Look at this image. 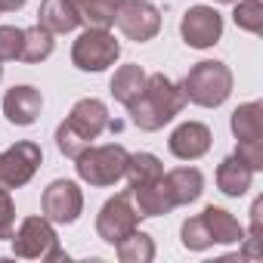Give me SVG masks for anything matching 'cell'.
<instances>
[{
    "mask_svg": "<svg viewBox=\"0 0 263 263\" xmlns=\"http://www.w3.org/2000/svg\"><path fill=\"white\" fill-rule=\"evenodd\" d=\"M183 108H186L183 87L158 71V74L146 78L143 93L127 105V115L134 121V127L146 130V134H155V130H161L164 124H171Z\"/></svg>",
    "mask_w": 263,
    "mask_h": 263,
    "instance_id": "6da1fadb",
    "label": "cell"
},
{
    "mask_svg": "<svg viewBox=\"0 0 263 263\" xmlns=\"http://www.w3.org/2000/svg\"><path fill=\"white\" fill-rule=\"evenodd\" d=\"M111 127V118H108V105L96 96H87V99H78L68 111V118L56 127V149L65 155V158H78L87 146H93V140H99L105 130Z\"/></svg>",
    "mask_w": 263,
    "mask_h": 263,
    "instance_id": "7a4b0ae2",
    "label": "cell"
},
{
    "mask_svg": "<svg viewBox=\"0 0 263 263\" xmlns=\"http://www.w3.org/2000/svg\"><path fill=\"white\" fill-rule=\"evenodd\" d=\"M180 87H183L186 102L201 105V108H217L232 93V71L220 59H201L189 68Z\"/></svg>",
    "mask_w": 263,
    "mask_h": 263,
    "instance_id": "3957f363",
    "label": "cell"
},
{
    "mask_svg": "<svg viewBox=\"0 0 263 263\" xmlns=\"http://www.w3.org/2000/svg\"><path fill=\"white\" fill-rule=\"evenodd\" d=\"M13 257L22 260H68V254L59 245L56 223H50L44 214L25 217L19 229H13Z\"/></svg>",
    "mask_w": 263,
    "mask_h": 263,
    "instance_id": "277c9868",
    "label": "cell"
},
{
    "mask_svg": "<svg viewBox=\"0 0 263 263\" xmlns=\"http://www.w3.org/2000/svg\"><path fill=\"white\" fill-rule=\"evenodd\" d=\"M127 158L130 152L121 146V143H105V146H87L78 158H74V171L84 183L96 186V189H105V186H115L118 180H124V171H127Z\"/></svg>",
    "mask_w": 263,
    "mask_h": 263,
    "instance_id": "5b68a950",
    "label": "cell"
},
{
    "mask_svg": "<svg viewBox=\"0 0 263 263\" xmlns=\"http://www.w3.org/2000/svg\"><path fill=\"white\" fill-rule=\"evenodd\" d=\"M121 56V44L115 41V34L108 28H84L78 34V41L71 44V62L78 71H105L108 65H115Z\"/></svg>",
    "mask_w": 263,
    "mask_h": 263,
    "instance_id": "8992f818",
    "label": "cell"
},
{
    "mask_svg": "<svg viewBox=\"0 0 263 263\" xmlns=\"http://www.w3.org/2000/svg\"><path fill=\"white\" fill-rule=\"evenodd\" d=\"M140 211H137V204H134V195H130V189L127 192H118L115 198H108L102 208H99V214H96V235L105 241V245H118L121 238H127L134 229H140Z\"/></svg>",
    "mask_w": 263,
    "mask_h": 263,
    "instance_id": "52a82bcc",
    "label": "cell"
},
{
    "mask_svg": "<svg viewBox=\"0 0 263 263\" xmlns=\"http://www.w3.org/2000/svg\"><path fill=\"white\" fill-rule=\"evenodd\" d=\"M44 152L37 143L31 140H19L10 149L0 152V189H22L34 180V174L41 171Z\"/></svg>",
    "mask_w": 263,
    "mask_h": 263,
    "instance_id": "ba28073f",
    "label": "cell"
},
{
    "mask_svg": "<svg viewBox=\"0 0 263 263\" xmlns=\"http://www.w3.org/2000/svg\"><path fill=\"white\" fill-rule=\"evenodd\" d=\"M41 214L50 223L71 226L84 214V192L74 180H53L41 195Z\"/></svg>",
    "mask_w": 263,
    "mask_h": 263,
    "instance_id": "9c48e42d",
    "label": "cell"
},
{
    "mask_svg": "<svg viewBox=\"0 0 263 263\" xmlns=\"http://www.w3.org/2000/svg\"><path fill=\"white\" fill-rule=\"evenodd\" d=\"M115 25L127 41L146 44L161 31V13L149 0H124L115 13Z\"/></svg>",
    "mask_w": 263,
    "mask_h": 263,
    "instance_id": "30bf717a",
    "label": "cell"
},
{
    "mask_svg": "<svg viewBox=\"0 0 263 263\" xmlns=\"http://www.w3.org/2000/svg\"><path fill=\"white\" fill-rule=\"evenodd\" d=\"M180 34H183L186 47H192V50H211L223 37V16L214 7H208V4H195V7H189L183 13Z\"/></svg>",
    "mask_w": 263,
    "mask_h": 263,
    "instance_id": "8fae6325",
    "label": "cell"
},
{
    "mask_svg": "<svg viewBox=\"0 0 263 263\" xmlns=\"http://www.w3.org/2000/svg\"><path fill=\"white\" fill-rule=\"evenodd\" d=\"M211 143H214V137H211V127L208 124H201V121H183L180 127H174V134L167 140V149L180 161H198V158H204L211 152Z\"/></svg>",
    "mask_w": 263,
    "mask_h": 263,
    "instance_id": "7c38bea8",
    "label": "cell"
},
{
    "mask_svg": "<svg viewBox=\"0 0 263 263\" xmlns=\"http://www.w3.org/2000/svg\"><path fill=\"white\" fill-rule=\"evenodd\" d=\"M41 108H44V96L31 84H16L4 96V115L16 127H31L41 118Z\"/></svg>",
    "mask_w": 263,
    "mask_h": 263,
    "instance_id": "4fadbf2b",
    "label": "cell"
},
{
    "mask_svg": "<svg viewBox=\"0 0 263 263\" xmlns=\"http://www.w3.org/2000/svg\"><path fill=\"white\" fill-rule=\"evenodd\" d=\"M130 195H134V204H137L140 217H164V214H171L177 208L174 198H171V189H167L164 177L140 183V186H130Z\"/></svg>",
    "mask_w": 263,
    "mask_h": 263,
    "instance_id": "5bb4252c",
    "label": "cell"
},
{
    "mask_svg": "<svg viewBox=\"0 0 263 263\" xmlns=\"http://www.w3.org/2000/svg\"><path fill=\"white\" fill-rule=\"evenodd\" d=\"M37 25H44L50 34H71L84 22H81V16H78L71 0H41Z\"/></svg>",
    "mask_w": 263,
    "mask_h": 263,
    "instance_id": "9a60e30c",
    "label": "cell"
},
{
    "mask_svg": "<svg viewBox=\"0 0 263 263\" xmlns=\"http://www.w3.org/2000/svg\"><path fill=\"white\" fill-rule=\"evenodd\" d=\"M164 183H167L171 198H174L177 208L198 201L201 192H204V174L198 167H174V171L164 174Z\"/></svg>",
    "mask_w": 263,
    "mask_h": 263,
    "instance_id": "2e32d148",
    "label": "cell"
},
{
    "mask_svg": "<svg viewBox=\"0 0 263 263\" xmlns=\"http://www.w3.org/2000/svg\"><path fill=\"white\" fill-rule=\"evenodd\" d=\"M251 183H254V171H251L241 158L229 155V158H223V161L217 164V189H220L223 195L241 198V195L251 189Z\"/></svg>",
    "mask_w": 263,
    "mask_h": 263,
    "instance_id": "e0dca14e",
    "label": "cell"
},
{
    "mask_svg": "<svg viewBox=\"0 0 263 263\" xmlns=\"http://www.w3.org/2000/svg\"><path fill=\"white\" fill-rule=\"evenodd\" d=\"M201 220H204V226H208L214 245H241L245 226H241L229 211H223V208H217V204H208V208L201 211Z\"/></svg>",
    "mask_w": 263,
    "mask_h": 263,
    "instance_id": "ac0fdd59",
    "label": "cell"
},
{
    "mask_svg": "<svg viewBox=\"0 0 263 263\" xmlns=\"http://www.w3.org/2000/svg\"><path fill=\"white\" fill-rule=\"evenodd\" d=\"M146 71H143V65H121V68H115V74H111V84H108V90H111V96L127 108L130 102H134L140 93H143V87H146Z\"/></svg>",
    "mask_w": 263,
    "mask_h": 263,
    "instance_id": "d6986e66",
    "label": "cell"
},
{
    "mask_svg": "<svg viewBox=\"0 0 263 263\" xmlns=\"http://www.w3.org/2000/svg\"><path fill=\"white\" fill-rule=\"evenodd\" d=\"M56 50V34H50L44 25H31V28H22V53L19 59L28 62V65H37L44 59H50Z\"/></svg>",
    "mask_w": 263,
    "mask_h": 263,
    "instance_id": "ffe728a7",
    "label": "cell"
},
{
    "mask_svg": "<svg viewBox=\"0 0 263 263\" xmlns=\"http://www.w3.org/2000/svg\"><path fill=\"white\" fill-rule=\"evenodd\" d=\"M235 140H263V102H245L229 118Z\"/></svg>",
    "mask_w": 263,
    "mask_h": 263,
    "instance_id": "44dd1931",
    "label": "cell"
},
{
    "mask_svg": "<svg viewBox=\"0 0 263 263\" xmlns=\"http://www.w3.org/2000/svg\"><path fill=\"white\" fill-rule=\"evenodd\" d=\"M78 16L84 25L90 28H111L115 25V13L124 0H71Z\"/></svg>",
    "mask_w": 263,
    "mask_h": 263,
    "instance_id": "7402d4cb",
    "label": "cell"
},
{
    "mask_svg": "<svg viewBox=\"0 0 263 263\" xmlns=\"http://www.w3.org/2000/svg\"><path fill=\"white\" fill-rule=\"evenodd\" d=\"M115 254L121 263H152L155 260V241H152V235L134 229L127 238H121L115 245Z\"/></svg>",
    "mask_w": 263,
    "mask_h": 263,
    "instance_id": "603a6c76",
    "label": "cell"
},
{
    "mask_svg": "<svg viewBox=\"0 0 263 263\" xmlns=\"http://www.w3.org/2000/svg\"><path fill=\"white\" fill-rule=\"evenodd\" d=\"M124 177H127L130 186H140V183H149V180L164 177V164H161V158L152 155V152H134V155L127 158Z\"/></svg>",
    "mask_w": 263,
    "mask_h": 263,
    "instance_id": "cb8c5ba5",
    "label": "cell"
},
{
    "mask_svg": "<svg viewBox=\"0 0 263 263\" xmlns=\"http://www.w3.org/2000/svg\"><path fill=\"white\" fill-rule=\"evenodd\" d=\"M232 19L241 31L248 34H260L263 31V0H235L232 4Z\"/></svg>",
    "mask_w": 263,
    "mask_h": 263,
    "instance_id": "d4e9b609",
    "label": "cell"
},
{
    "mask_svg": "<svg viewBox=\"0 0 263 263\" xmlns=\"http://www.w3.org/2000/svg\"><path fill=\"white\" fill-rule=\"evenodd\" d=\"M180 245H183L186 251H208V248L214 245V238H211V232H208L201 214L183 220V226H180Z\"/></svg>",
    "mask_w": 263,
    "mask_h": 263,
    "instance_id": "484cf974",
    "label": "cell"
},
{
    "mask_svg": "<svg viewBox=\"0 0 263 263\" xmlns=\"http://www.w3.org/2000/svg\"><path fill=\"white\" fill-rule=\"evenodd\" d=\"M22 53V28L0 25V62H13Z\"/></svg>",
    "mask_w": 263,
    "mask_h": 263,
    "instance_id": "4316f807",
    "label": "cell"
},
{
    "mask_svg": "<svg viewBox=\"0 0 263 263\" xmlns=\"http://www.w3.org/2000/svg\"><path fill=\"white\" fill-rule=\"evenodd\" d=\"M238 146H235V158H241L254 174L257 171H263V140H235Z\"/></svg>",
    "mask_w": 263,
    "mask_h": 263,
    "instance_id": "83f0119b",
    "label": "cell"
},
{
    "mask_svg": "<svg viewBox=\"0 0 263 263\" xmlns=\"http://www.w3.org/2000/svg\"><path fill=\"white\" fill-rule=\"evenodd\" d=\"M16 229V204L10 189H0V241H10Z\"/></svg>",
    "mask_w": 263,
    "mask_h": 263,
    "instance_id": "f1b7e54d",
    "label": "cell"
},
{
    "mask_svg": "<svg viewBox=\"0 0 263 263\" xmlns=\"http://www.w3.org/2000/svg\"><path fill=\"white\" fill-rule=\"evenodd\" d=\"M28 4V0H0V13H16Z\"/></svg>",
    "mask_w": 263,
    "mask_h": 263,
    "instance_id": "f546056e",
    "label": "cell"
},
{
    "mask_svg": "<svg viewBox=\"0 0 263 263\" xmlns=\"http://www.w3.org/2000/svg\"><path fill=\"white\" fill-rule=\"evenodd\" d=\"M214 4H235V0H214Z\"/></svg>",
    "mask_w": 263,
    "mask_h": 263,
    "instance_id": "4dcf8cb0",
    "label": "cell"
},
{
    "mask_svg": "<svg viewBox=\"0 0 263 263\" xmlns=\"http://www.w3.org/2000/svg\"><path fill=\"white\" fill-rule=\"evenodd\" d=\"M0 78H4V65H0Z\"/></svg>",
    "mask_w": 263,
    "mask_h": 263,
    "instance_id": "1f68e13d",
    "label": "cell"
}]
</instances>
